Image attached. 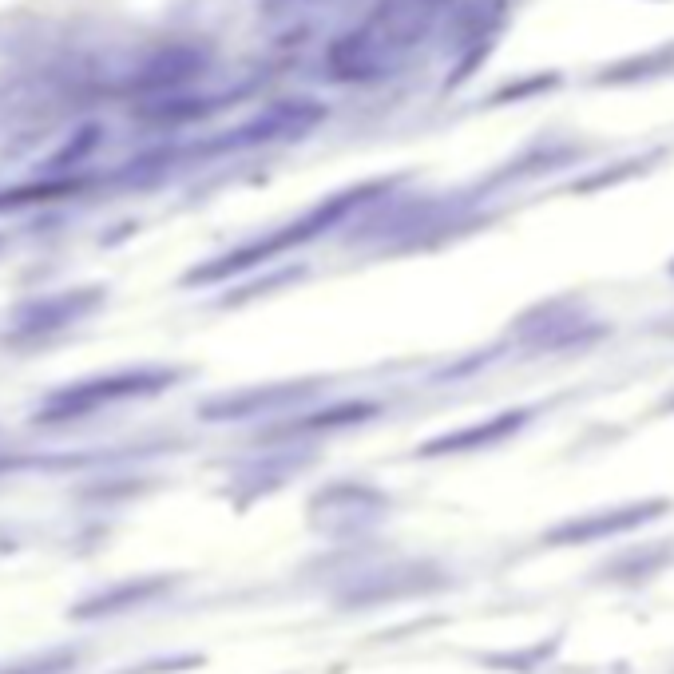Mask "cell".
Here are the masks:
<instances>
[{
	"label": "cell",
	"mask_w": 674,
	"mask_h": 674,
	"mask_svg": "<svg viewBox=\"0 0 674 674\" xmlns=\"http://www.w3.org/2000/svg\"><path fill=\"white\" fill-rule=\"evenodd\" d=\"M314 393V385H266V389H246V393H234L223 397L215 405L203 409L207 421H242V417H266V413H278L282 405H298Z\"/></svg>",
	"instance_id": "5b68a950"
},
{
	"label": "cell",
	"mask_w": 674,
	"mask_h": 674,
	"mask_svg": "<svg viewBox=\"0 0 674 674\" xmlns=\"http://www.w3.org/2000/svg\"><path fill=\"white\" fill-rule=\"evenodd\" d=\"M671 504L667 500H643V504H627V508H611V512H591L583 520H563L560 528L548 532V544L563 548V544H595L603 536H623L655 516H663Z\"/></svg>",
	"instance_id": "3957f363"
},
{
	"label": "cell",
	"mask_w": 674,
	"mask_h": 674,
	"mask_svg": "<svg viewBox=\"0 0 674 674\" xmlns=\"http://www.w3.org/2000/svg\"><path fill=\"white\" fill-rule=\"evenodd\" d=\"M377 413L373 401H341V405H330L322 413H306L290 425H282L286 437H298V433H334V429H349V425H361Z\"/></svg>",
	"instance_id": "8992f818"
},
{
	"label": "cell",
	"mask_w": 674,
	"mask_h": 674,
	"mask_svg": "<svg viewBox=\"0 0 674 674\" xmlns=\"http://www.w3.org/2000/svg\"><path fill=\"white\" fill-rule=\"evenodd\" d=\"M532 421L528 409H508V413H496V417H484V421H472L456 433H445L437 441H429L421 456H445V452H476V449H496L500 441L516 437L524 425Z\"/></svg>",
	"instance_id": "277c9868"
},
{
	"label": "cell",
	"mask_w": 674,
	"mask_h": 674,
	"mask_svg": "<svg viewBox=\"0 0 674 674\" xmlns=\"http://www.w3.org/2000/svg\"><path fill=\"white\" fill-rule=\"evenodd\" d=\"M377 191H385V183H369V187H353V191H341L334 195L330 203H322V207H314L306 219H298L294 226H286V230H278V234H266L262 242H250V246H238L234 254H226L223 262H211V266H203V270H195L191 274V282H215V278H226V274H238V270H250V266H258V262H270V258H278L282 250H290V246H302V242H310V238H318V234H326L330 226H337L345 215H353L357 207H365Z\"/></svg>",
	"instance_id": "6da1fadb"
},
{
	"label": "cell",
	"mask_w": 674,
	"mask_h": 674,
	"mask_svg": "<svg viewBox=\"0 0 674 674\" xmlns=\"http://www.w3.org/2000/svg\"><path fill=\"white\" fill-rule=\"evenodd\" d=\"M163 583H135V587H119L112 595H104V599H92L88 607H84V615H100V611H112L115 603H135V599H143V595H151V591H159Z\"/></svg>",
	"instance_id": "52a82bcc"
},
{
	"label": "cell",
	"mask_w": 674,
	"mask_h": 674,
	"mask_svg": "<svg viewBox=\"0 0 674 674\" xmlns=\"http://www.w3.org/2000/svg\"><path fill=\"white\" fill-rule=\"evenodd\" d=\"M175 369H127V373H112V377H96V381H80L64 393H56L44 409L40 421H72V417H88L112 401H127V397H143V393H159L175 381Z\"/></svg>",
	"instance_id": "7a4b0ae2"
},
{
	"label": "cell",
	"mask_w": 674,
	"mask_h": 674,
	"mask_svg": "<svg viewBox=\"0 0 674 674\" xmlns=\"http://www.w3.org/2000/svg\"><path fill=\"white\" fill-rule=\"evenodd\" d=\"M68 667H72V655L64 651V655H40V659L20 663V667H4L0 674H64Z\"/></svg>",
	"instance_id": "ba28073f"
}]
</instances>
